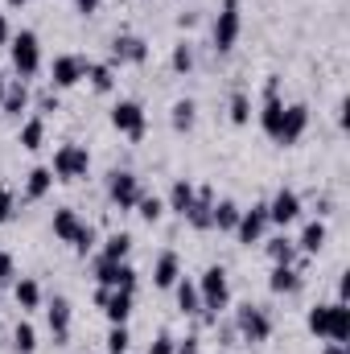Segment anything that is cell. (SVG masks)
Here are the masks:
<instances>
[{
    "instance_id": "681fc988",
    "label": "cell",
    "mask_w": 350,
    "mask_h": 354,
    "mask_svg": "<svg viewBox=\"0 0 350 354\" xmlns=\"http://www.w3.org/2000/svg\"><path fill=\"white\" fill-rule=\"evenodd\" d=\"M4 4H8V8H21V4H29V0H4Z\"/></svg>"
},
{
    "instance_id": "d6986e66",
    "label": "cell",
    "mask_w": 350,
    "mask_h": 354,
    "mask_svg": "<svg viewBox=\"0 0 350 354\" xmlns=\"http://www.w3.org/2000/svg\"><path fill=\"white\" fill-rule=\"evenodd\" d=\"M210 210H214V194L202 185V189L194 194V206H190L185 223H190V227H198V231H210Z\"/></svg>"
},
{
    "instance_id": "cb8c5ba5",
    "label": "cell",
    "mask_w": 350,
    "mask_h": 354,
    "mask_svg": "<svg viewBox=\"0 0 350 354\" xmlns=\"http://www.w3.org/2000/svg\"><path fill=\"white\" fill-rule=\"evenodd\" d=\"M235 223H239V202H231V198L214 202V210H210V231H235Z\"/></svg>"
},
{
    "instance_id": "ba28073f",
    "label": "cell",
    "mask_w": 350,
    "mask_h": 354,
    "mask_svg": "<svg viewBox=\"0 0 350 354\" xmlns=\"http://www.w3.org/2000/svg\"><path fill=\"white\" fill-rule=\"evenodd\" d=\"M140 177L132 174V169H116V174L107 177V198H111V206H120V210H136V202H140Z\"/></svg>"
},
{
    "instance_id": "30bf717a",
    "label": "cell",
    "mask_w": 350,
    "mask_h": 354,
    "mask_svg": "<svg viewBox=\"0 0 350 354\" xmlns=\"http://www.w3.org/2000/svg\"><path fill=\"white\" fill-rule=\"evenodd\" d=\"M272 223H268V202H256L252 210H239V223H235V235H239V243L243 248H252V243H260L264 231H268Z\"/></svg>"
},
{
    "instance_id": "7dc6e473",
    "label": "cell",
    "mask_w": 350,
    "mask_h": 354,
    "mask_svg": "<svg viewBox=\"0 0 350 354\" xmlns=\"http://www.w3.org/2000/svg\"><path fill=\"white\" fill-rule=\"evenodd\" d=\"M12 41V29H8V17L0 12V46H8Z\"/></svg>"
},
{
    "instance_id": "ac0fdd59",
    "label": "cell",
    "mask_w": 350,
    "mask_h": 354,
    "mask_svg": "<svg viewBox=\"0 0 350 354\" xmlns=\"http://www.w3.org/2000/svg\"><path fill=\"white\" fill-rule=\"evenodd\" d=\"M177 280H181V260H177V252H161L157 264H153V284H157V288H174Z\"/></svg>"
},
{
    "instance_id": "f1b7e54d",
    "label": "cell",
    "mask_w": 350,
    "mask_h": 354,
    "mask_svg": "<svg viewBox=\"0 0 350 354\" xmlns=\"http://www.w3.org/2000/svg\"><path fill=\"white\" fill-rule=\"evenodd\" d=\"M268 260L272 264H297V239H288V235L268 239Z\"/></svg>"
},
{
    "instance_id": "52a82bcc",
    "label": "cell",
    "mask_w": 350,
    "mask_h": 354,
    "mask_svg": "<svg viewBox=\"0 0 350 354\" xmlns=\"http://www.w3.org/2000/svg\"><path fill=\"white\" fill-rule=\"evenodd\" d=\"M111 128L124 132V136H132V140H140L145 128H149V115H145V107H140L136 99H120V103L111 107Z\"/></svg>"
},
{
    "instance_id": "44dd1931",
    "label": "cell",
    "mask_w": 350,
    "mask_h": 354,
    "mask_svg": "<svg viewBox=\"0 0 350 354\" xmlns=\"http://www.w3.org/2000/svg\"><path fill=\"white\" fill-rule=\"evenodd\" d=\"M0 107H4V115H21L29 107V83L25 79H8V87L0 95Z\"/></svg>"
},
{
    "instance_id": "f35d334b",
    "label": "cell",
    "mask_w": 350,
    "mask_h": 354,
    "mask_svg": "<svg viewBox=\"0 0 350 354\" xmlns=\"http://www.w3.org/2000/svg\"><path fill=\"white\" fill-rule=\"evenodd\" d=\"M71 248H75L79 256H87V252H95V227H91V223H83V227L75 231V239H71Z\"/></svg>"
},
{
    "instance_id": "ffe728a7",
    "label": "cell",
    "mask_w": 350,
    "mask_h": 354,
    "mask_svg": "<svg viewBox=\"0 0 350 354\" xmlns=\"http://www.w3.org/2000/svg\"><path fill=\"white\" fill-rule=\"evenodd\" d=\"M326 239H330V227H326L322 218H313V223H305V231H301V239H297V252L317 256V252L326 248Z\"/></svg>"
},
{
    "instance_id": "603a6c76",
    "label": "cell",
    "mask_w": 350,
    "mask_h": 354,
    "mask_svg": "<svg viewBox=\"0 0 350 354\" xmlns=\"http://www.w3.org/2000/svg\"><path fill=\"white\" fill-rule=\"evenodd\" d=\"M330 342H347L350 338V305L347 301H330Z\"/></svg>"
},
{
    "instance_id": "ab89813d",
    "label": "cell",
    "mask_w": 350,
    "mask_h": 354,
    "mask_svg": "<svg viewBox=\"0 0 350 354\" xmlns=\"http://www.w3.org/2000/svg\"><path fill=\"white\" fill-rule=\"evenodd\" d=\"M12 214H17V194L8 185H0V223H8Z\"/></svg>"
},
{
    "instance_id": "9c48e42d",
    "label": "cell",
    "mask_w": 350,
    "mask_h": 354,
    "mask_svg": "<svg viewBox=\"0 0 350 354\" xmlns=\"http://www.w3.org/2000/svg\"><path fill=\"white\" fill-rule=\"evenodd\" d=\"M95 301H99V309L107 313L111 326H128V317H132V288H99Z\"/></svg>"
},
{
    "instance_id": "ee69618b",
    "label": "cell",
    "mask_w": 350,
    "mask_h": 354,
    "mask_svg": "<svg viewBox=\"0 0 350 354\" xmlns=\"http://www.w3.org/2000/svg\"><path fill=\"white\" fill-rule=\"evenodd\" d=\"M174 354H202L198 351V338H181V342L174 346Z\"/></svg>"
},
{
    "instance_id": "836d02e7",
    "label": "cell",
    "mask_w": 350,
    "mask_h": 354,
    "mask_svg": "<svg viewBox=\"0 0 350 354\" xmlns=\"http://www.w3.org/2000/svg\"><path fill=\"white\" fill-rule=\"evenodd\" d=\"M12 346H17V354H33L37 351V330H33L29 322H17V330H12Z\"/></svg>"
},
{
    "instance_id": "7402d4cb",
    "label": "cell",
    "mask_w": 350,
    "mask_h": 354,
    "mask_svg": "<svg viewBox=\"0 0 350 354\" xmlns=\"http://www.w3.org/2000/svg\"><path fill=\"white\" fill-rule=\"evenodd\" d=\"M17 145H21L25 153H37V149L46 145V115L25 120V124H21V132H17Z\"/></svg>"
},
{
    "instance_id": "484cf974",
    "label": "cell",
    "mask_w": 350,
    "mask_h": 354,
    "mask_svg": "<svg viewBox=\"0 0 350 354\" xmlns=\"http://www.w3.org/2000/svg\"><path fill=\"white\" fill-rule=\"evenodd\" d=\"M12 297H17L21 309H37L42 305V284L33 276H21V280H12Z\"/></svg>"
},
{
    "instance_id": "4dcf8cb0",
    "label": "cell",
    "mask_w": 350,
    "mask_h": 354,
    "mask_svg": "<svg viewBox=\"0 0 350 354\" xmlns=\"http://www.w3.org/2000/svg\"><path fill=\"white\" fill-rule=\"evenodd\" d=\"M128 252H132V235L128 231H116V235H107L99 260H128Z\"/></svg>"
},
{
    "instance_id": "5b68a950",
    "label": "cell",
    "mask_w": 350,
    "mask_h": 354,
    "mask_svg": "<svg viewBox=\"0 0 350 354\" xmlns=\"http://www.w3.org/2000/svg\"><path fill=\"white\" fill-rule=\"evenodd\" d=\"M87 66H91V58H83V54H58V58L50 62V87L54 91L79 87V83L87 79Z\"/></svg>"
},
{
    "instance_id": "7c38bea8",
    "label": "cell",
    "mask_w": 350,
    "mask_h": 354,
    "mask_svg": "<svg viewBox=\"0 0 350 354\" xmlns=\"http://www.w3.org/2000/svg\"><path fill=\"white\" fill-rule=\"evenodd\" d=\"M297 218H301V194L280 185V189L272 194V202H268V223L288 227V223H297Z\"/></svg>"
},
{
    "instance_id": "5bb4252c",
    "label": "cell",
    "mask_w": 350,
    "mask_h": 354,
    "mask_svg": "<svg viewBox=\"0 0 350 354\" xmlns=\"http://www.w3.org/2000/svg\"><path fill=\"white\" fill-rule=\"evenodd\" d=\"M111 62H132V66L149 62V41L136 37V33H120V37L111 41Z\"/></svg>"
},
{
    "instance_id": "8d00e7d4",
    "label": "cell",
    "mask_w": 350,
    "mask_h": 354,
    "mask_svg": "<svg viewBox=\"0 0 350 354\" xmlns=\"http://www.w3.org/2000/svg\"><path fill=\"white\" fill-rule=\"evenodd\" d=\"M169 66H174L177 75H190V71H194V50H190V41H177V46H174Z\"/></svg>"
},
{
    "instance_id": "3957f363",
    "label": "cell",
    "mask_w": 350,
    "mask_h": 354,
    "mask_svg": "<svg viewBox=\"0 0 350 354\" xmlns=\"http://www.w3.org/2000/svg\"><path fill=\"white\" fill-rule=\"evenodd\" d=\"M239 33H243V8H239V0H223V8H219V17H214V50L219 54H231L235 50V41H239Z\"/></svg>"
},
{
    "instance_id": "f907efd6",
    "label": "cell",
    "mask_w": 350,
    "mask_h": 354,
    "mask_svg": "<svg viewBox=\"0 0 350 354\" xmlns=\"http://www.w3.org/2000/svg\"><path fill=\"white\" fill-rule=\"evenodd\" d=\"M4 87H8V79H4V71H0V95H4Z\"/></svg>"
},
{
    "instance_id": "b9f144b4",
    "label": "cell",
    "mask_w": 350,
    "mask_h": 354,
    "mask_svg": "<svg viewBox=\"0 0 350 354\" xmlns=\"http://www.w3.org/2000/svg\"><path fill=\"white\" fill-rule=\"evenodd\" d=\"M50 111H58V91L50 87L46 95H37V115H50Z\"/></svg>"
},
{
    "instance_id": "7a4b0ae2",
    "label": "cell",
    "mask_w": 350,
    "mask_h": 354,
    "mask_svg": "<svg viewBox=\"0 0 350 354\" xmlns=\"http://www.w3.org/2000/svg\"><path fill=\"white\" fill-rule=\"evenodd\" d=\"M8 54H12V71H17V79H33V75L42 71V41H37L33 29L12 33Z\"/></svg>"
},
{
    "instance_id": "e575fe53",
    "label": "cell",
    "mask_w": 350,
    "mask_h": 354,
    "mask_svg": "<svg viewBox=\"0 0 350 354\" xmlns=\"http://www.w3.org/2000/svg\"><path fill=\"white\" fill-rule=\"evenodd\" d=\"M136 214H140L145 223H157V218L165 214V198H157V194H140V202H136Z\"/></svg>"
},
{
    "instance_id": "2e32d148",
    "label": "cell",
    "mask_w": 350,
    "mask_h": 354,
    "mask_svg": "<svg viewBox=\"0 0 350 354\" xmlns=\"http://www.w3.org/2000/svg\"><path fill=\"white\" fill-rule=\"evenodd\" d=\"M71 317H75V309H71L66 297H54V301L46 305V326L54 330V338H66V334H71Z\"/></svg>"
},
{
    "instance_id": "d4e9b609",
    "label": "cell",
    "mask_w": 350,
    "mask_h": 354,
    "mask_svg": "<svg viewBox=\"0 0 350 354\" xmlns=\"http://www.w3.org/2000/svg\"><path fill=\"white\" fill-rule=\"evenodd\" d=\"M54 189V169L50 165H33L29 174H25V194L29 198H46Z\"/></svg>"
},
{
    "instance_id": "4fadbf2b",
    "label": "cell",
    "mask_w": 350,
    "mask_h": 354,
    "mask_svg": "<svg viewBox=\"0 0 350 354\" xmlns=\"http://www.w3.org/2000/svg\"><path fill=\"white\" fill-rule=\"evenodd\" d=\"M305 128H309V107L305 103H288L284 107V124H280V136H276V145H297L301 136H305Z\"/></svg>"
},
{
    "instance_id": "c3c4849f",
    "label": "cell",
    "mask_w": 350,
    "mask_h": 354,
    "mask_svg": "<svg viewBox=\"0 0 350 354\" xmlns=\"http://www.w3.org/2000/svg\"><path fill=\"white\" fill-rule=\"evenodd\" d=\"M322 354H350V351H347V342H330Z\"/></svg>"
},
{
    "instance_id": "74e56055",
    "label": "cell",
    "mask_w": 350,
    "mask_h": 354,
    "mask_svg": "<svg viewBox=\"0 0 350 354\" xmlns=\"http://www.w3.org/2000/svg\"><path fill=\"white\" fill-rule=\"evenodd\" d=\"M128 346H132L128 326H111V330H107V351L111 354H128Z\"/></svg>"
},
{
    "instance_id": "7bdbcfd3",
    "label": "cell",
    "mask_w": 350,
    "mask_h": 354,
    "mask_svg": "<svg viewBox=\"0 0 350 354\" xmlns=\"http://www.w3.org/2000/svg\"><path fill=\"white\" fill-rule=\"evenodd\" d=\"M174 346H177L174 334H157V342L149 346V354H174Z\"/></svg>"
},
{
    "instance_id": "6da1fadb",
    "label": "cell",
    "mask_w": 350,
    "mask_h": 354,
    "mask_svg": "<svg viewBox=\"0 0 350 354\" xmlns=\"http://www.w3.org/2000/svg\"><path fill=\"white\" fill-rule=\"evenodd\" d=\"M194 284H198V297H202V313H219V309L231 305V276H227L223 264H210Z\"/></svg>"
},
{
    "instance_id": "83f0119b",
    "label": "cell",
    "mask_w": 350,
    "mask_h": 354,
    "mask_svg": "<svg viewBox=\"0 0 350 354\" xmlns=\"http://www.w3.org/2000/svg\"><path fill=\"white\" fill-rule=\"evenodd\" d=\"M177 309L185 313V317H194V313H202V297H198V284L194 280H177Z\"/></svg>"
},
{
    "instance_id": "d6a6232c",
    "label": "cell",
    "mask_w": 350,
    "mask_h": 354,
    "mask_svg": "<svg viewBox=\"0 0 350 354\" xmlns=\"http://www.w3.org/2000/svg\"><path fill=\"white\" fill-rule=\"evenodd\" d=\"M227 111H231V124H239V128H243V124H252V95H248V91H235Z\"/></svg>"
},
{
    "instance_id": "1f68e13d",
    "label": "cell",
    "mask_w": 350,
    "mask_h": 354,
    "mask_svg": "<svg viewBox=\"0 0 350 354\" xmlns=\"http://www.w3.org/2000/svg\"><path fill=\"white\" fill-rule=\"evenodd\" d=\"M87 79H91V87L99 91V95H107V91L116 87V66H111V62H91Z\"/></svg>"
},
{
    "instance_id": "8fae6325",
    "label": "cell",
    "mask_w": 350,
    "mask_h": 354,
    "mask_svg": "<svg viewBox=\"0 0 350 354\" xmlns=\"http://www.w3.org/2000/svg\"><path fill=\"white\" fill-rule=\"evenodd\" d=\"M95 280H99V288H132L136 292V268L128 260H99Z\"/></svg>"
},
{
    "instance_id": "9a60e30c",
    "label": "cell",
    "mask_w": 350,
    "mask_h": 354,
    "mask_svg": "<svg viewBox=\"0 0 350 354\" xmlns=\"http://www.w3.org/2000/svg\"><path fill=\"white\" fill-rule=\"evenodd\" d=\"M301 284H305V276H301L297 264H272V272H268V288H272L276 297H288V292H297Z\"/></svg>"
},
{
    "instance_id": "277c9868",
    "label": "cell",
    "mask_w": 350,
    "mask_h": 354,
    "mask_svg": "<svg viewBox=\"0 0 350 354\" xmlns=\"http://www.w3.org/2000/svg\"><path fill=\"white\" fill-rule=\"evenodd\" d=\"M235 330L243 334V342H268V334H272V317H268V309L264 305H239L235 309Z\"/></svg>"
},
{
    "instance_id": "f546056e",
    "label": "cell",
    "mask_w": 350,
    "mask_h": 354,
    "mask_svg": "<svg viewBox=\"0 0 350 354\" xmlns=\"http://www.w3.org/2000/svg\"><path fill=\"white\" fill-rule=\"evenodd\" d=\"M194 120H198V103H194V99H177L174 111H169L174 132H190V128H194Z\"/></svg>"
},
{
    "instance_id": "bcb514c9",
    "label": "cell",
    "mask_w": 350,
    "mask_h": 354,
    "mask_svg": "<svg viewBox=\"0 0 350 354\" xmlns=\"http://www.w3.org/2000/svg\"><path fill=\"white\" fill-rule=\"evenodd\" d=\"M99 4H103V0H75V8H79V12H83V17H91V12H95V8H99Z\"/></svg>"
},
{
    "instance_id": "60d3db41",
    "label": "cell",
    "mask_w": 350,
    "mask_h": 354,
    "mask_svg": "<svg viewBox=\"0 0 350 354\" xmlns=\"http://www.w3.org/2000/svg\"><path fill=\"white\" fill-rule=\"evenodd\" d=\"M17 280V264H12V256L0 248V284H12Z\"/></svg>"
},
{
    "instance_id": "8992f818",
    "label": "cell",
    "mask_w": 350,
    "mask_h": 354,
    "mask_svg": "<svg viewBox=\"0 0 350 354\" xmlns=\"http://www.w3.org/2000/svg\"><path fill=\"white\" fill-rule=\"evenodd\" d=\"M54 177H62V181H79V177H87L91 169V153L87 145H62L58 153H54Z\"/></svg>"
},
{
    "instance_id": "d590c367",
    "label": "cell",
    "mask_w": 350,
    "mask_h": 354,
    "mask_svg": "<svg viewBox=\"0 0 350 354\" xmlns=\"http://www.w3.org/2000/svg\"><path fill=\"white\" fill-rule=\"evenodd\" d=\"M305 326H309V334L326 338V334H330V301H326V305H313L309 317H305Z\"/></svg>"
},
{
    "instance_id": "f6af8a7d",
    "label": "cell",
    "mask_w": 350,
    "mask_h": 354,
    "mask_svg": "<svg viewBox=\"0 0 350 354\" xmlns=\"http://www.w3.org/2000/svg\"><path fill=\"white\" fill-rule=\"evenodd\" d=\"M350 124V99H338V128Z\"/></svg>"
},
{
    "instance_id": "e0dca14e",
    "label": "cell",
    "mask_w": 350,
    "mask_h": 354,
    "mask_svg": "<svg viewBox=\"0 0 350 354\" xmlns=\"http://www.w3.org/2000/svg\"><path fill=\"white\" fill-rule=\"evenodd\" d=\"M194 194H198V185L190 181V177H177L174 185H169V202H165V210H174V214H190V206H194Z\"/></svg>"
},
{
    "instance_id": "4316f807",
    "label": "cell",
    "mask_w": 350,
    "mask_h": 354,
    "mask_svg": "<svg viewBox=\"0 0 350 354\" xmlns=\"http://www.w3.org/2000/svg\"><path fill=\"white\" fill-rule=\"evenodd\" d=\"M79 227H83V218H79V214H75L71 206H62V210H54V239H62V243H71Z\"/></svg>"
}]
</instances>
